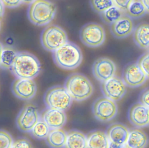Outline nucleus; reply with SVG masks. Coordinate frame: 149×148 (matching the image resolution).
<instances>
[{
	"mask_svg": "<svg viewBox=\"0 0 149 148\" xmlns=\"http://www.w3.org/2000/svg\"><path fill=\"white\" fill-rule=\"evenodd\" d=\"M128 118L134 127L138 128L147 127L149 124L148 107L140 103L133 104L129 110Z\"/></svg>",
	"mask_w": 149,
	"mask_h": 148,
	"instance_id": "15",
	"label": "nucleus"
},
{
	"mask_svg": "<svg viewBox=\"0 0 149 148\" xmlns=\"http://www.w3.org/2000/svg\"><path fill=\"white\" fill-rule=\"evenodd\" d=\"M4 6L9 8H15L19 6L22 2V0H1Z\"/></svg>",
	"mask_w": 149,
	"mask_h": 148,
	"instance_id": "33",
	"label": "nucleus"
},
{
	"mask_svg": "<svg viewBox=\"0 0 149 148\" xmlns=\"http://www.w3.org/2000/svg\"><path fill=\"white\" fill-rule=\"evenodd\" d=\"M80 39L88 47L97 48L102 45L105 40L104 27L96 23L84 25L80 31Z\"/></svg>",
	"mask_w": 149,
	"mask_h": 148,
	"instance_id": "7",
	"label": "nucleus"
},
{
	"mask_svg": "<svg viewBox=\"0 0 149 148\" xmlns=\"http://www.w3.org/2000/svg\"><path fill=\"white\" fill-rule=\"evenodd\" d=\"M10 69L18 78L33 79L40 74L41 64L37 57L32 53L19 52Z\"/></svg>",
	"mask_w": 149,
	"mask_h": 148,
	"instance_id": "1",
	"label": "nucleus"
},
{
	"mask_svg": "<svg viewBox=\"0 0 149 148\" xmlns=\"http://www.w3.org/2000/svg\"><path fill=\"white\" fill-rule=\"evenodd\" d=\"M44 101L48 108L65 111L71 106L72 99L65 87L55 86L46 91Z\"/></svg>",
	"mask_w": 149,
	"mask_h": 148,
	"instance_id": "6",
	"label": "nucleus"
},
{
	"mask_svg": "<svg viewBox=\"0 0 149 148\" xmlns=\"http://www.w3.org/2000/svg\"><path fill=\"white\" fill-rule=\"evenodd\" d=\"M49 128L42 120H38L32 129L30 131L31 135L36 139H45L49 132Z\"/></svg>",
	"mask_w": 149,
	"mask_h": 148,
	"instance_id": "26",
	"label": "nucleus"
},
{
	"mask_svg": "<svg viewBox=\"0 0 149 148\" xmlns=\"http://www.w3.org/2000/svg\"><path fill=\"white\" fill-rule=\"evenodd\" d=\"M126 126L120 123H115L108 128L106 133L109 142L119 145H125L129 135Z\"/></svg>",
	"mask_w": 149,
	"mask_h": 148,
	"instance_id": "17",
	"label": "nucleus"
},
{
	"mask_svg": "<svg viewBox=\"0 0 149 148\" xmlns=\"http://www.w3.org/2000/svg\"><path fill=\"white\" fill-rule=\"evenodd\" d=\"M3 48V45L0 42V61H1V53H2Z\"/></svg>",
	"mask_w": 149,
	"mask_h": 148,
	"instance_id": "38",
	"label": "nucleus"
},
{
	"mask_svg": "<svg viewBox=\"0 0 149 148\" xmlns=\"http://www.w3.org/2000/svg\"><path fill=\"white\" fill-rule=\"evenodd\" d=\"M90 3L92 9L98 13L114 6L112 0H90Z\"/></svg>",
	"mask_w": 149,
	"mask_h": 148,
	"instance_id": "27",
	"label": "nucleus"
},
{
	"mask_svg": "<svg viewBox=\"0 0 149 148\" xmlns=\"http://www.w3.org/2000/svg\"><path fill=\"white\" fill-rule=\"evenodd\" d=\"M137 64L140 67V68L143 71V73L148 78L149 74V54L148 52L144 53L138 59L137 62Z\"/></svg>",
	"mask_w": 149,
	"mask_h": 148,
	"instance_id": "28",
	"label": "nucleus"
},
{
	"mask_svg": "<svg viewBox=\"0 0 149 148\" xmlns=\"http://www.w3.org/2000/svg\"><path fill=\"white\" fill-rule=\"evenodd\" d=\"M92 111L97 120L107 122L112 120L117 114L118 106L115 101L105 97H101L94 102Z\"/></svg>",
	"mask_w": 149,
	"mask_h": 148,
	"instance_id": "8",
	"label": "nucleus"
},
{
	"mask_svg": "<svg viewBox=\"0 0 149 148\" xmlns=\"http://www.w3.org/2000/svg\"><path fill=\"white\" fill-rule=\"evenodd\" d=\"M0 28H1V22H0Z\"/></svg>",
	"mask_w": 149,
	"mask_h": 148,
	"instance_id": "40",
	"label": "nucleus"
},
{
	"mask_svg": "<svg viewBox=\"0 0 149 148\" xmlns=\"http://www.w3.org/2000/svg\"><path fill=\"white\" fill-rule=\"evenodd\" d=\"M134 28L132 18L123 14L118 20L110 25V31L113 36L118 39H123L127 37Z\"/></svg>",
	"mask_w": 149,
	"mask_h": 148,
	"instance_id": "14",
	"label": "nucleus"
},
{
	"mask_svg": "<svg viewBox=\"0 0 149 148\" xmlns=\"http://www.w3.org/2000/svg\"><path fill=\"white\" fill-rule=\"evenodd\" d=\"M148 141L147 134L143 130L136 128L129 131L125 146L128 148H146Z\"/></svg>",
	"mask_w": 149,
	"mask_h": 148,
	"instance_id": "19",
	"label": "nucleus"
},
{
	"mask_svg": "<svg viewBox=\"0 0 149 148\" xmlns=\"http://www.w3.org/2000/svg\"><path fill=\"white\" fill-rule=\"evenodd\" d=\"M65 88L72 99L76 101L88 99L94 91L90 81L80 73H73L69 75L65 82Z\"/></svg>",
	"mask_w": 149,
	"mask_h": 148,
	"instance_id": "3",
	"label": "nucleus"
},
{
	"mask_svg": "<svg viewBox=\"0 0 149 148\" xmlns=\"http://www.w3.org/2000/svg\"><path fill=\"white\" fill-rule=\"evenodd\" d=\"M17 52L10 46L3 48L0 61V67L5 69H10L15 60Z\"/></svg>",
	"mask_w": 149,
	"mask_h": 148,
	"instance_id": "23",
	"label": "nucleus"
},
{
	"mask_svg": "<svg viewBox=\"0 0 149 148\" xmlns=\"http://www.w3.org/2000/svg\"><path fill=\"white\" fill-rule=\"evenodd\" d=\"M34 1H36V0H22V2L24 4H26V5H30Z\"/></svg>",
	"mask_w": 149,
	"mask_h": 148,
	"instance_id": "37",
	"label": "nucleus"
},
{
	"mask_svg": "<svg viewBox=\"0 0 149 148\" xmlns=\"http://www.w3.org/2000/svg\"><path fill=\"white\" fill-rule=\"evenodd\" d=\"M65 148H87L86 135L78 130H71L66 133Z\"/></svg>",
	"mask_w": 149,
	"mask_h": 148,
	"instance_id": "21",
	"label": "nucleus"
},
{
	"mask_svg": "<svg viewBox=\"0 0 149 148\" xmlns=\"http://www.w3.org/2000/svg\"><path fill=\"white\" fill-rule=\"evenodd\" d=\"M125 148H128V147H126V146H125Z\"/></svg>",
	"mask_w": 149,
	"mask_h": 148,
	"instance_id": "39",
	"label": "nucleus"
},
{
	"mask_svg": "<svg viewBox=\"0 0 149 148\" xmlns=\"http://www.w3.org/2000/svg\"><path fill=\"white\" fill-rule=\"evenodd\" d=\"M141 3L145 6L146 9L148 11V6H149V0H140Z\"/></svg>",
	"mask_w": 149,
	"mask_h": 148,
	"instance_id": "36",
	"label": "nucleus"
},
{
	"mask_svg": "<svg viewBox=\"0 0 149 148\" xmlns=\"http://www.w3.org/2000/svg\"><path fill=\"white\" fill-rule=\"evenodd\" d=\"M56 8L54 3L48 0H36L31 3L28 9L30 21L38 26L49 24L55 17Z\"/></svg>",
	"mask_w": 149,
	"mask_h": 148,
	"instance_id": "4",
	"label": "nucleus"
},
{
	"mask_svg": "<svg viewBox=\"0 0 149 148\" xmlns=\"http://www.w3.org/2000/svg\"><path fill=\"white\" fill-rule=\"evenodd\" d=\"M40 41L42 47L47 50L54 52L68 41L66 31L56 25L47 26L42 31Z\"/></svg>",
	"mask_w": 149,
	"mask_h": 148,
	"instance_id": "5",
	"label": "nucleus"
},
{
	"mask_svg": "<svg viewBox=\"0 0 149 148\" xmlns=\"http://www.w3.org/2000/svg\"><path fill=\"white\" fill-rule=\"evenodd\" d=\"M108 148H125V145H119L110 142Z\"/></svg>",
	"mask_w": 149,
	"mask_h": 148,
	"instance_id": "34",
	"label": "nucleus"
},
{
	"mask_svg": "<svg viewBox=\"0 0 149 148\" xmlns=\"http://www.w3.org/2000/svg\"><path fill=\"white\" fill-rule=\"evenodd\" d=\"M41 120L49 129H58L62 128L66 124V115L64 111L47 108L42 113Z\"/></svg>",
	"mask_w": 149,
	"mask_h": 148,
	"instance_id": "16",
	"label": "nucleus"
},
{
	"mask_svg": "<svg viewBox=\"0 0 149 148\" xmlns=\"http://www.w3.org/2000/svg\"><path fill=\"white\" fill-rule=\"evenodd\" d=\"M125 13L115 6H113L100 13V17L107 24L111 25L118 20Z\"/></svg>",
	"mask_w": 149,
	"mask_h": 148,
	"instance_id": "25",
	"label": "nucleus"
},
{
	"mask_svg": "<svg viewBox=\"0 0 149 148\" xmlns=\"http://www.w3.org/2000/svg\"><path fill=\"white\" fill-rule=\"evenodd\" d=\"M4 12H5V6L2 1L0 0V18L3 16Z\"/></svg>",
	"mask_w": 149,
	"mask_h": 148,
	"instance_id": "35",
	"label": "nucleus"
},
{
	"mask_svg": "<svg viewBox=\"0 0 149 148\" xmlns=\"http://www.w3.org/2000/svg\"><path fill=\"white\" fill-rule=\"evenodd\" d=\"M13 142L12 137L9 132L0 129V148H11Z\"/></svg>",
	"mask_w": 149,
	"mask_h": 148,
	"instance_id": "29",
	"label": "nucleus"
},
{
	"mask_svg": "<svg viewBox=\"0 0 149 148\" xmlns=\"http://www.w3.org/2000/svg\"><path fill=\"white\" fill-rule=\"evenodd\" d=\"M148 13L140 0H133L125 12L127 16L134 19L140 18Z\"/></svg>",
	"mask_w": 149,
	"mask_h": 148,
	"instance_id": "24",
	"label": "nucleus"
},
{
	"mask_svg": "<svg viewBox=\"0 0 149 148\" xmlns=\"http://www.w3.org/2000/svg\"><path fill=\"white\" fill-rule=\"evenodd\" d=\"M40 120L37 109L31 104H26L16 118L17 128L23 132H30Z\"/></svg>",
	"mask_w": 149,
	"mask_h": 148,
	"instance_id": "9",
	"label": "nucleus"
},
{
	"mask_svg": "<svg viewBox=\"0 0 149 148\" xmlns=\"http://www.w3.org/2000/svg\"><path fill=\"white\" fill-rule=\"evenodd\" d=\"M87 148H108L109 140L105 132L95 130L89 132L87 136Z\"/></svg>",
	"mask_w": 149,
	"mask_h": 148,
	"instance_id": "20",
	"label": "nucleus"
},
{
	"mask_svg": "<svg viewBox=\"0 0 149 148\" xmlns=\"http://www.w3.org/2000/svg\"><path fill=\"white\" fill-rule=\"evenodd\" d=\"M12 91L15 96L19 99L28 100L36 95L37 86L33 79L17 78L12 84Z\"/></svg>",
	"mask_w": 149,
	"mask_h": 148,
	"instance_id": "13",
	"label": "nucleus"
},
{
	"mask_svg": "<svg viewBox=\"0 0 149 148\" xmlns=\"http://www.w3.org/2000/svg\"><path fill=\"white\" fill-rule=\"evenodd\" d=\"M52 57L55 64L65 70H73L78 67L83 60L80 48L74 43L68 41L53 52Z\"/></svg>",
	"mask_w": 149,
	"mask_h": 148,
	"instance_id": "2",
	"label": "nucleus"
},
{
	"mask_svg": "<svg viewBox=\"0 0 149 148\" xmlns=\"http://www.w3.org/2000/svg\"><path fill=\"white\" fill-rule=\"evenodd\" d=\"M11 148H33L30 140L26 138H19L13 142Z\"/></svg>",
	"mask_w": 149,
	"mask_h": 148,
	"instance_id": "30",
	"label": "nucleus"
},
{
	"mask_svg": "<svg viewBox=\"0 0 149 148\" xmlns=\"http://www.w3.org/2000/svg\"><path fill=\"white\" fill-rule=\"evenodd\" d=\"M148 97H149L148 88H147L146 89H144L140 93L139 96V103L148 107V106H149Z\"/></svg>",
	"mask_w": 149,
	"mask_h": 148,
	"instance_id": "32",
	"label": "nucleus"
},
{
	"mask_svg": "<svg viewBox=\"0 0 149 148\" xmlns=\"http://www.w3.org/2000/svg\"><path fill=\"white\" fill-rule=\"evenodd\" d=\"M66 132L62 128L51 129L46 137V142L51 148H62L66 140Z\"/></svg>",
	"mask_w": 149,
	"mask_h": 148,
	"instance_id": "22",
	"label": "nucleus"
},
{
	"mask_svg": "<svg viewBox=\"0 0 149 148\" xmlns=\"http://www.w3.org/2000/svg\"><path fill=\"white\" fill-rule=\"evenodd\" d=\"M148 77L140 68L136 63H130L123 68L122 80L126 86L136 88L142 85Z\"/></svg>",
	"mask_w": 149,
	"mask_h": 148,
	"instance_id": "11",
	"label": "nucleus"
},
{
	"mask_svg": "<svg viewBox=\"0 0 149 148\" xmlns=\"http://www.w3.org/2000/svg\"><path fill=\"white\" fill-rule=\"evenodd\" d=\"M115 63L108 57L97 59L93 65V73L97 80L105 82L113 77L116 72Z\"/></svg>",
	"mask_w": 149,
	"mask_h": 148,
	"instance_id": "12",
	"label": "nucleus"
},
{
	"mask_svg": "<svg viewBox=\"0 0 149 148\" xmlns=\"http://www.w3.org/2000/svg\"><path fill=\"white\" fill-rule=\"evenodd\" d=\"M133 1V0H112L114 6L118 8L124 13H125Z\"/></svg>",
	"mask_w": 149,
	"mask_h": 148,
	"instance_id": "31",
	"label": "nucleus"
},
{
	"mask_svg": "<svg viewBox=\"0 0 149 148\" xmlns=\"http://www.w3.org/2000/svg\"><path fill=\"white\" fill-rule=\"evenodd\" d=\"M101 88L105 98L115 102L120 100L126 92V86L122 79L115 75L102 82Z\"/></svg>",
	"mask_w": 149,
	"mask_h": 148,
	"instance_id": "10",
	"label": "nucleus"
},
{
	"mask_svg": "<svg viewBox=\"0 0 149 148\" xmlns=\"http://www.w3.org/2000/svg\"><path fill=\"white\" fill-rule=\"evenodd\" d=\"M133 41L141 49H146L149 46V25L147 23L139 24L133 31Z\"/></svg>",
	"mask_w": 149,
	"mask_h": 148,
	"instance_id": "18",
	"label": "nucleus"
}]
</instances>
